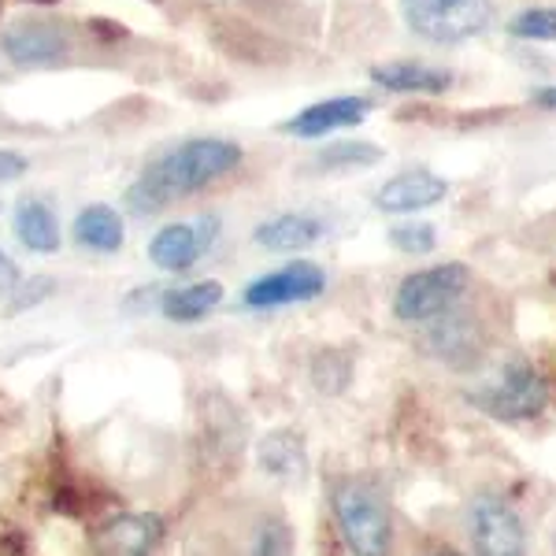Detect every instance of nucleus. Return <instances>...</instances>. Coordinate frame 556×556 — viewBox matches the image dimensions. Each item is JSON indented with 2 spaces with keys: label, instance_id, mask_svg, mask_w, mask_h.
Wrapping results in <instances>:
<instances>
[{
  "label": "nucleus",
  "instance_id": "nucleus-3",
  "mask_svg": "<svg viewBox=\"0 0 556 556\" xmlns=\"http://www.w3.org/2000/svg\"><path fill=\"white\" fill-rule=\"evenodd\" d=\"M468 282H471V271L464 264L427 267V271L408 275L405 282L397 286L393 312H397V319H405V323H434L460 304Z\"/></svg>",
  "mask_w": 556,
  "mask_h": 556
},
{
  "label": "nucleus",
  "instance_id": "nucleus-15",
  "mask_svg": "<svg viewBox=\"0 0 556 556\" xmlns=\"http://www.w3.org/2000/svg\"><path fill=\"white\" fill-rule=\"evenodd\" d=\"M371 78L379 86L393 89V93H445V89H450V75H445V71L412 64V60L371 67Z\"/></svg>",
  "mask_w": 556,
  "mask_h": 556
},
{
  "label": "nucleus",
  "instance_id": "nucleus-17",
  "mask_svg": "<svg viewBox=\"0 0 556 556\" xmlns=\"http://www.w3.org/2000/svg\"><path fill=\"white\" fill-rule=\"evenodd\" d=\"M223 301V286L208 278V282H193V286H178V290H167L164 301H160V312H164L172 323H197L204 319L215 304Z\"/></svg>",
  "mask_w": 556,
  "mask_h": 556
},
{
  "label": "nucleus",
  "instance_id": "nucleus-6",
  "mask_svg": "<svg viewBox=\"0 0 556 556\" xmlns=\"http://www.w3.org/2000/svg\"><path fill=\"white\" fill-rule=\"evenodd\" d=\"M0 49L15 67H56L71 56V26L56 20H15L0 34Z\"/></svg>",
  "mask_w": 556,
  "mask_h": 556
},
{
  "label": "nucleus",
  "instance_id": "nucleus-31",
  "mask_svg": "<svg viewBox=\"0 0 556 556\" xmlns=\"http://www.w3.org/2000/svg\"><path fill=\"white\" fill-rule=\"evenodd\" d=\"M427 556H460V553H453V549H445V553H427Z\"/></svg>",
  "mask_w": 556,
  "mask_h": 556
},
{
  "label": "nucleus",
  "instance_id": "nucleus-11",
  "mask_svg": "<svg viewBox=\"0 0 556 556\" xmlns=\"http://www.w3.org/2000/svg\"><path fill=\"white\" fill-rule=\"evenodd\" d=\"M445 193H450V182H445L442 175L416 167V172L390 178V182L375 193V204H379V212L405 215V212H419V208H430V204L445 201Z\"/></svg>",
  "mask_w": 556,
  "mask_h": 556
},
{
  "label": "nucleus",
  "instance_id": "nucleus-5",
  "mask_svg": "<svg viewBox=\"0 0 556 556\" xmlns=\"http://www.w3.org/2000/svg\"><path fill=\"white\" fill-rule=\"evenodd\" d=\"M401 12L419 38L438 45L468 41L493 20L490 0H401Z\"/></svg>",
  "mask_w": 556,
  "mask_h": 556
},
{
  "label": "nucleus",
  "instance_id": "nucleus-30",
  "mask_svg": "<svg viewBox=\"0 0 556 556\" xmlns=\"http://www.w3.org/2000/svg\"><path fill=\"white\" fill-rule=\"evenodd\" d=\"M534 104H542V108H553V112H556V86H545V89H538V93H534Z\"/></svg>",
  "mask_w": 556,
  "mask_h": 556
},
{
  "label": "nucleus",
  "instance_id": "nucleus-4",
  "mask_svg": "<svg viewBox=\"0 0 556 556\" xmlns=\"http://www.w3.org/2000/svg\"><path fill=\"white\" fill-rule=\"evenodd\" d=\"M471 405L482 408L486 416L508 419V424L534 419L549 405V386H545V379L531 364H508L497 375H490L482 386H475Z\"/></svg>",
  "mask_w": 556,
  "mask_h": 556
},
{
  "label": "nucleus",
  "instance_id": "nucleus-21",
  "mask_svg": "<svg viewBox=\"0 0 556 556\" xmlns=\"http://www.w3.org/2000/svg\"><path fill=\"white\" fill-rule=\"evenodd\" d=\"M508 34L523 41H556V8H527L508 23Z\"/></svg>",
  "mask_w": 556,
  "mask_h": 556
},
{
  "label": "nucleus",
  "instance_id": "nucleus-23",
  "mask_svg": "<svg viewBox=\"0 0 556 556\" xmlns=\"http://www.w3.org/2000/svg\"><path fill=\"white\" fill-rule=\"evenodd\" d=\"M312 375H316V386L323 393H338V390H345V382H349V361L327 349L323 356H316Z\"/></svg>",
  "mask_w": 556,
  "mask_h": 556
},
{
  "label": "nucleus",
  "instance_id": "nucleus-28",
  "mask_svg": "<svg viewBox=\"0 0 556 556\" xmlns=\"http://www.w3.org/2000/svg\"><path fill=\"white\" fill-rule=\"evenodd\" d=\"M15 286H20V267H15V260L0 249V290L4 293H12Z\"/></svg>",
  "mask_w": 556,
  "mask_h": 556
},
{
  "label": "nucleus",
  "instance_id": "nucleus-9",
  "mask_svg": "<svg viewBox=\"0 0 556 556\" xmlns=\"http://www.w3.org/2000/svg\"><path fill=\"white\" fill-rule=\"evenodd\" d=\"M371 101L367 97H330V101L308 104L293 119H286V134H298V138H327L334 130L356 127L367 119Z\"/></svg>",
  "mask_w": 556,
  "mask_h": 556
},
{
  "label": "nucleus",
  "instance_id": "nucleus-20",
  "mask_svg": "<svg viewBox=\"0 0 556 556\" xmlns=\"http://www.w3.org/2000/svg\"><path fill=\"white\" fill-rule=\"evenodd\" d=\"M260 460H264L267 471L275 475H293L301 471V442L293 434H267L264 442H260Z\"/></svg>",
  "mask_w": 556,
  "mask_h": 556
},
{
  "label": "nucleus",
  "instance_id": "nucleus-2",
  "mask_svg": "<svg viewBox=\"0 0 556 556\" xmlns=\"http://www.w3.org/2000/svg\"><path fill=\"white\" fill-rule=\"evenodd\" d=\"M330 505L338 516L349 553L353 556H390L393 549V519L382 493L364 479H342L330 490Z\"/></svg>",
  "mask_w": 556,
  "mask_h": 556
},
{
  "label": "nucleus",
  "instance_id": "nucleus-1",
  "mask_svg": "<svg viewBox=\"0 0 556 556\" xmlns=\"http://www.w3.org/2000/svg\"><path fill=\"white\" fill-rule=\"evenodd\" d=\"M238 164H241V146H235V141H223V138L182 141V146L167 149L164 156L152 160L149 172L127 190V204L138 215H156L175 197L197 193L204 186L219 182Z\"/></svg>",
  "mask_w": 556,
  "mask_h": 556
},
{
  "label": "nucleus",
  "instance_id": "nucleus-10",
  "mask_svg": "<svg viewBox=\"0 0 556 556\" xmlns=\"http://www.w3.org/2000/svg\"><path fill=\"white\" fill-rule=\"evenodd\" d=\"M160 534V516H115L93 534V549L97 556H152Z\"/></svg>",
  "mask_w": 556,
  "mask_h": 556
},
{
  "label": "nucleus",
  "instance_id": "nucleus-32",
  "mask_svg": "<svg viewBox=\"0 0 556 556\" xmlns=\"http://www.w3.org/2000/svg\"><path fill=\"white\" fill-rule=\"evenodd\" d=\"M34 4H56V0H34Z\"/></svg>",
  "mask_w": 556,
  "mask_h": 556
},
{
  "label": "nucleus",
  "instance_id": "nucleus-14",
  "mask_svg": "<svg viewBox=\"0 0 556 556\" xmlns=\"http://www.w3.org/2000/svg\"><path fill=\"white\" fill-rule=\"evenodd\" d=\"M123 219L115 208L108 204H89V208L78 212L75 219V241L83 249H93V253H119L123 249Z\"/></svg>",
  "mask_w": 556,
  "mask_h": 556
},
{
  "label": "nucleus",
  "instance_id": "nucleus-29",
  "mask_svg": "<svg viewBox=\"0 0 556 556\" xmlns=\"http://www.w3.org/2000/svg\"><path fill=\"white\" fill-rule=\"evenodd\" d=\"M89 30H93L97 38H104V41H119V38H127V30H123V26H115L112 20H89Z\"/></svg>",
  "mask_w": 556,
  "mask_h": 556
},
{
  "label": "nucleus",
  "instance_id": "nucleus-24",
  "mask_svg": "<svg viewBox=\"0 0 556 556\" xmlns=\"http://www.w3.org/2000/svg\"><path fill=\"white\" fill-rule=\"evenodd\" d=\"M249 556H290V531H286V523L271 519V523L260 527Z\"/></svg>",
  "mask_w": 556,
  "mask_h": 556
},
{
  "label": "nucleus",
  "instance_id": "nucleus-26",
  "mask_svg": "<svg viewBox=\"0 0 556 556\" xmlns=\"http://www.w3.org/2000/svg\"><path fill=\"white\" fill-rule=\"evenodd\" d=\"M26 172V156L12 149H0V182H15Z\"/></svg>",
  "mask_w": 556,
  "mask_h": 556
},
{
  "label": "nucleus",
  "instance_id": "nucleus-18",
  "mask_svg": "<svg viewBox=\"0 0 556 556\" xmlns=\"http://www.w3.org/2000/svg\"><path fill=\"white\" fill-rule=\"evenodd\" d=\"M475 323L471 316H464V312H445L442 319H434V330H430V345L438 349L442 356H450V361H464V356H475L479 349H475Z\"/></svg>",
  "mask_w": 556,
  "mask_h": 556
},
{
  "label": "nucleus",
  "instance_id": "nucleus-13",
  "mask_svg": "<svg viewBox=\"0 0 556 556\" xmlns=\"http://www.w3.org/2000/svg\"><path fill=\"white\" fill-rule=\"evenodd\" d=\"M197 256H201V241H197V227L190 223H172L149 241V260L160 271H190Z\"/></svg>",
  "mask_w": 556,
  "mask_h": 556
},
{
  "label": "nucleus",
  "instance_id": "nucleus-27",
  "mask_svg": "<svg viewBox=\"0 0 556 556\" xmlns=\"http://www.w3.org/2000/svg\"><path fill=\"white\" fill-rule=\"evenodd\" d=\"M215 238H219V215H204L201 223H197V241H201V253H208L215 245Z\"/></svg>",
  "mask_w": 556,
  "mask_h": 556
},
{
  "label": "nucleus",
  "instance_id": "nucleus-19",
  "mask_svg": "<svg viewBox=\"0 0 556 556\" xmlns=\"http://www.w3.org/2000/svg\"><path fill=\"white\" fill-rule=\"evenodd\" d=\"M382 152L375 146H364V141H334L316 156L319 167L327 172H353V167H367V164H379Z\"/></svg>",
  "mask_w": 556,
  "mask_h": 556
},
{
  "label": "nucleus",
  "instance_id": "nucleus-22",
  "mask_svg": "<svg viewBox=\"0 0 556 556\" xmlns=\"http://www.w3.org/2000/svg\"><path fill=\"white\" fill-rule=\"evenodd\" d=\"M390 241L408 256H427V253H434L438 235L430 223H397V227L390 230Z\"/></svg>",
  "mask_w": 556,
  "mask_h": 556
},
{
  "label": "nucleus",
  "instance_id": "nucleus-16",
  "mask_svg": "<svg viewBox=\"0 0 556 556\" xmlns=\"http://www.w3.org/2000/svg\"><path fill=\"white\" fill-rule=\"evenodd\" d=\"M15 238L30 253H56L60 249V219L45 201H23L15 208Z\"/></svg>",
  "mask_w": 556,
  "mask_h": 556
},
{
  "label": "nucleus",
  "instance_id": "nucleus-8",
  "mask_svg": "<svg viewBox=\"0 0 556 556\" xmlns=\"http://www.w3.org/2000/svg\"><path fill=\"white\" fill-rule=\"evenodd\" d=\"M323 290H327V275L308 260H293V264L256 278L245 290V304L249 308H278V304L316 301Z\"/></svg>",
  "mask_w": 556,
  "mask_h": 556
},
{
  "label": "nucleus",
  "instance_id": "nucleus-12",
  "mask_svg": "<svg viewBox=\"0 0 556 556\" xmlns=\"http://www.w3.org/2000/svg\"><path fill=\"white\" fill-rule=\"evenodd\" d=\"M256 245L264 249H275V253H298V249H308L316 245L323 238V223L312 219V215H275V219L260 223L256 227Z\"/></svg>",
  "mask_w": 556,
  "mask_h": 556
},
{
  "label": "nucleus",
  "instance_id": "nucleus-25",
  "mask_svg": "<svg viewBox=\"0 0 556 556\" xmlns=\"http://www.w3.org/2000/svg\"><path fill=\"white\" fill-rule=\"evenodd\" d=\"M52 278H45V275H38V278H30V282H23V286H15V298H12V312H26V308H34L38 301H45L52 293Z\"/></svg>",
  "mask_w": 556,
  "mask_h": 556
},
{
  "label": "nucleus",
  "instance_id": "nucleus-7",
  "mask_svg": "<svg viewBox=\"0 0 556 556\" xmlns=\"http://www.w3.org/2000/svg\"><path fill=\"white\" fill-rule=\"evenodd\" d=\"M471 545L475 556H527V527L505 497L486 493L475 501Z\"/></svg>",
  "mask_w": 556,
  "mask_h": 556
}]
</instances>
